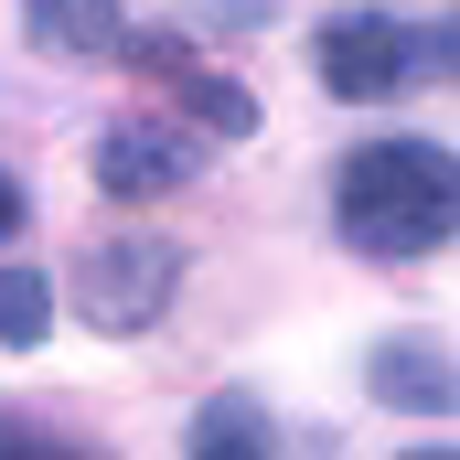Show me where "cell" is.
Here are the masks:
<instances>
[{
    "instance_id": "6da1fadb",
    "label": "cell",
    "mask_w": 460,
    "mask_h": 460,
    "mask_svg": "<svg viewBox=\"0 0 460 460\" xmlns=\"http://www.w3.org/2000/svg\"><path fill=\"white\" fill-rule=\"evenodd\" d=\"M332 204L364 257H429L460 235V161L439 139H364L332 182Z\"/></svg>"
},
{
    "instance_id": "7a4b0ae2",
    "label": "cell",
    "mask_w": 460,
    "mask_h": 460,
    "mask_svg": "<svg viewBox=\"0 0 460 460\" xmlns=\"http://www.w3.org/2000/svg\"><path fill=\"white\" fill-rule=\"evenodd\" d=\"M172 279H182V257L161 235H118V246L86 257V322L97 332H150L172 311Z\"/></svg>"
},
{
    "instance_id": "3957f363",
    "label": "cell",
    "mask_w": 460,
    "mask_h": 460,
    "mask_svg": "<svg viewBox=\"0 0 460 460\" xmlns=\"http://www.w3.org/2000/svg\"><path fill=\"white\" fill-rule=\"evenodd\" d=\"M86 172H97V193H118V204H150V193H182L204 172V139L193 128H161V118H118Z\"/></svg>"
},
{
    "instance_id": "277c9868",
    "label": "cell",
    "mask_w": 460,
    "mask_h": 460,
    "mask_svg": "<svg viewBox=\"0 0 460 460\" xmlns=\"http://www.w3.org/2000/svg\"><path fill=\"white\" fill-rule=\"evenodd\" d=\"M396 75H407V22H385V11H332L322 22V86L332 97L375 108Z\"/></svg>"
},
{
    "instance_id": "5b68a950",
    "label": "cell",
    "mask_w": 460,
    "mask_h": 460,
    "mask_svg": "<svg viewBox=\"0 0 460 460\" xmlns=\"http://www.w3.org/2000/svg\"><path fill=\"white\" fill-rule=\"evenodd\" d=\"M375 396H385V407L439 418V407H460V375H450L429 343H407V332H396V343H375Z\"/></svg>"
},
{
    "instance_id": "8992f818",
    "label": "cell",
    "mask_w": 460,
    "mask_h": 460,
    "mask_svg": "<svg viewBox=\"0 0 460 460\" xmlns=\"http://www.w3.org/2000/svg\"><path fill=\"white\" fill-rule=\"evenodd\" d=\"M22 22H32L43 54H118V43H128L118 0H22Z\"/></svg>"
},
{
    "instance_id": "52a82bcc",
    "label": "cell",
    "mask_w": 460,
    "mask_h": 460,
    "mask_svg": "<svg viewBox=\"0 0 460 460\" xmlns=\"http://www.w3.org/2000/svg\"><path fill=\"white\" fill-rule=\"evenodd\" d=\"M43 332H54V279L0 268V353H32Z\"/></svg>"
},
{
    "instance_id": "ba28073f",
    "label": "cell",
    "mask_w": 460,
    "mask_h": 460,
    "mask_svg": "<svg viewBox=\"0 0 460 460\" xmlns=\"http://www.w3.org/2000/svg\"><path fill=\"white\" fill-rule=\"evenodd\" d=\"M182 108L204 118V128H215V139H246V128H257V97H246V86H235V75H204V65H193V75H182Z\"/></svg>"
},
{
    "instance_id": "9c48e42d",
    "label": "cell",
    "mask_w": 460,
    "mask_h": 460,
    "mask_svg": "<svg viewBox=\"0 0 460 460\" xmlns=\"http://www.w3.org/2000/svg\"><path fill=\"white\" fill-rule=\"evenodd\" d=\"M193 460H268V439H257L246 407H215V418L193 429Z\"/></svg>"
},
{
    "instance_id": "30bf717a",
    "label": "cell",
    "mask_w": 460,
    "mask_h": 460,
    "mask_svg": "<svg viewBox=\"0 0 460 460\" xmlns=\"http://www.w3.org/2000/svg\"><path fill=\"white\" fill-rule=\"evenodd\" d=\"M0 460H86V450H54V439H11V429H0Z\"/></svg>"
},
{
    "instance_id": "8fae6325",
    "label": "cell",
    "mask_w": 460,
    "mask_h": 460,
    "mask_svg": "<svg viewBox=\"0 0 460 460\" xmlns=\"http://www.w3.org/2000/svg\"><path fill=\"white\" fill-rule=\"evenodd\" d=\"M22 226V182H11V172H0V235Z\"/></svg>"
},
{
    "instance_id": "7c38bea8",
    "label": "cell",
    "mask_w": 460,
    "mask_h": 460,
    "mask_svg": "<svg viewBox=\"0 0 460 460\" xmlns=\"http://www.w3.org/2000/svg\"><path fill=\"white\" fill-rule=\"evenodd\" d=\"M439 65H450V75H460V11H450V22H439Z\"/></svg>"
},
{
    "instance_id": "4fadbf2b",
    "label": "cell",
    "mask_w": 460,
    "mask_h": 460,
    "mask_svg": "<svg viewBox=\"0 0 460 460\" xmlns=\"http://www.w3.org/2000/svg\"><path fill=\"white\" fill-rule=\"evenodd\" d=\"M407 460H460V450H407Z\"/></svg>"
}]
</instances>
